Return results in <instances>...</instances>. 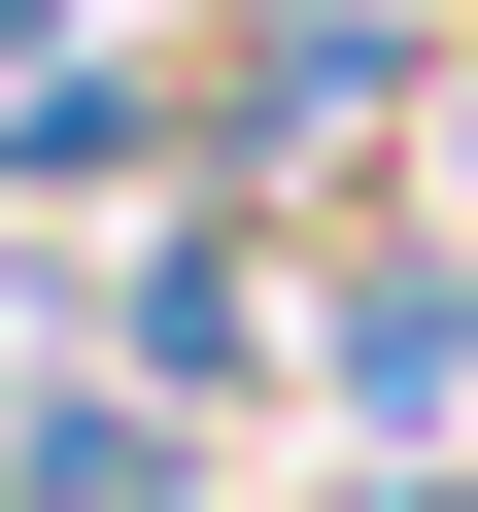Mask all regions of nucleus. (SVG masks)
Listing matches in <instances>:
<instances>
[{"label": "nucleus", "mask_w": 478, "mask_h": 512, "mask_svg": "<svg viewBox=\"0 0 478 512\" xmlns=\"http://www.w3.org/2000/svg\"><path fill=\"white\" fill-rule=\"evenodd\" d=\"M308 410L342 444H478V205H410V239L308 274Z\"/></svg>", "instance_id": "nucleus-1"}, {"label": "nucleus", "mask_w": 478, "mask_h": 512, "mask_svg": "<svg viewBox=\"0 0 478 512\" xmlns=\"http://www.w3.org/2000/svg\"><path fill=\"white\" fill-rule=\"evenodd\" d=\"M0 512H205V410H137V376H35V410H0Z\"/></svg>", "instance_id": "nucleus-2"}, {"label": "nucleus", "mask_w": 478, "mask_h": 512, "mask_svg": "<svg viewBox=\"0 0 478 512\" xmlns=\"http://www.w3.org/2000/svg\"><path fill=\"white\" fill-rule=\"evenodd\" d=\"M342 512H478V444H342Z\"/></svg>", "instance_id": "nucleus-3"}]
</instances>
